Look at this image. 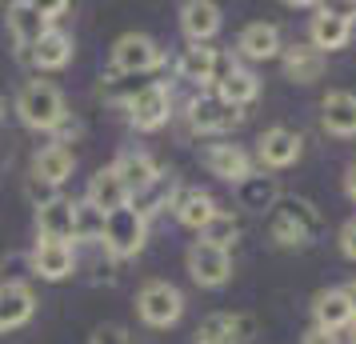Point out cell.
Returning a JSON list of instances; mask_svg holds the SVG:
<instances>
[{"instance_id": "1", "label": "cell", "mask_w": 356, "mask_h": 344, "mask_svg": "<svg viewBox=\"0 0 356 344\" xmlns=\"http://www.w3.org/2000/svg\"><path fill=\"white\" fill-rule=\"evenodd\" d=\"M17 116L29 129L52 132L65 120V97H60V88L49 84V81H29L17 97Z\"/></svg>"}, {"instance_id": "2", "label": "cell", "mask_w": 356, "mask_h": 344, "mask_svg": "<svg viewBox=\"0 0 356 344\" xmlns=\"http://www.w3.org/2000/svg\"><path fill=\"white\" fill-rule=\"evenodd\" d=\"M268 229H273V236L280 245H305V240H312L321 232V216H316V208L308 200L289 197V200H276L273 204Z\"/></svg>"}, {"instance_id": "3", "label": "cell", "mask_w": 356, "mask_h": 344, "mask_svg": "<svg viewBox=\"0 0 356 344\" xmlns=\"http://www.w3.org/2000/svg\"><path fill=\"white\" fill-rule=\"evenodd\" d=\"M145 216L136 213L132 204H124V208H116V213L104 216V248L113 252V256H136L140 248H145Z\"/></svg>"}, {"instance_id": "4", "label": "cell", "mask_w": 356, "mask_h": 344, "mask_svg": "<svg viewBox=\"0 0 356 344\" xmlns=\"http://www.w3.org/2000/svg\"><path fill=\"white\" fill-rule=\"evenodd\" d=\"M136 304H140V316H145L152 328H168L180 320V312H184V296L180 288H172L168 280H148L140 296H136Z\"/></svg>"}, {"instance_id": "5", "label": "cell", "mask_w": 356, "mask_h": 344, "mask_svg": "<svg viewBox=\"0 0 356 344\" xmlns=\"http://www.w3.org/2000/svg\"><path fill=\"white\" fill-rule=\"evenodd\" d=\"M161 65V49L148 40V36L140 33H129L120 36L113 44V68L116 76H140V72H148V68Z\"/></svg>"}, {"instance_id": "6", "label": "cell", "mask_w": 356, "mask_h": 344, "mask_svg": "<svg viewBox=\"0 0 356 344\" xmlns=\"http://www.w3.org/2000/svg\"><path fill=\"white\" fill-rule=\"evenodd\" d=\"M188 272H193L196 284H204V288H216V284H225L232 277V256H228L225 248H212L204 240H196L188 248Z\"/></svg>"}, {"instance_id": "7", "label": "cell", "mask_w": 356, "mask_h": 344, "mask_svg": "<svg viewBox=\"0 0 356 344\" xmlns=\"http://www.w3.org/2000/svg\"><path fill=\"white\" fill-rule=\"evenodd\" d=\"M168 108H172V92L164 88V84H145L136 97L129 100V116H132V124L136 129H161L164 120H168Z\"/></svg>"}, {"instance_id": "8", "label": "cell", "mask_w": 356, "mask_h": 344, "mask_svg": "<svg viewBox=\"0 0 356 344\" xmlns=\"http://www.w3.org/2000/svg\"><path fill=\"white\" fill-rule=\"evenodd\" d=\"M29 264H33L36 277L65 280V277H72V268H76V252H72V245H52V240H40V245L29 252Z\"/></svg>"}, {"instance_id": "9", "label": "cell", "mask_w": 356, "mask_h": 344, "mask_svg": "<svg viewBox=\"0 0 356 344\" xmlns=\"http://www.w3.org/2000/svg\"><path fill=\"white\" fill-rule=\"evenodd\" d=\"M4 17H8V33H13V40H17L24 52L33 49L36 40L52 28L49 20H44V13H40V4H24V0H20V4H8Z\"/></svg>"}, {"instance_id": "10", "label": "cell", "mask_w": 356, "mask_h": 344, "mask_svg": "<svg viewBox=\"0 0 356 344\" xmlns=\"http://www.w3.org/2000/svg\"><path fill=\"white\" fill-rule=\"evenodd\" d=\"M241 124V108H232L220 92H209V97H196L193 100V129L200 132H220Z\"/></svg>"}, {"instance_id": "11", "label": "cell", "mask_w": 356, "mask_h": 344, "mask_svg": "<svg viewBox=\"0 0 356 344\" xmlns=\"http://www.w3.org/2000/svg\"><path fill=\"white\" fill-rule=\"evenodd\" d=\"M36 312V296L29 284H0V332H8V328H20L29 325Z\"/></svg>"}, {"instance_id": "12", "label": "cell", "mask_w": 356, "mask_h": 344, "mask_svg": "<svg viewBox=\"0 0 356 344\" xmlns=\"http://www.w3.org/2000/svg\"><path fill=\"white\" fill-rule=\"evenodd\" d=\"M36 232H40V240L68 245L72 240V204L68 200H52L44 208H36Z\"/></svg>"}, {"instance_id": "13", "label": "cell", "mask_w": 356, "mask_h": 344, "mask_svg": "<svg viewBox=\"0 0 356 344\" xmlns=\"http://www.w3.org/2000/svg\"><path fill=\"white\" fill-rule=\"evenodd\" d=\"M84 200H88L92 208H100L104 216L116 213V208H124V204H129V193H124V184L116 177V168H100L97 177H92V184H88V197Z\"/></svg>"}, {"instance_id": "14", "label": "cell", "mask_w": 356, "mask_h": 344, "mask_svg": "<svg viewBox=\"0 0 356 344\" xmlns=\"http://www.w3.org/2000/svg\"><path fill=\"white\" fill-rule=\"evenodd\" d=\"M180 24H184V33L193 44H204L216 28H220V8L209 4V0H188L184 8H180Z\"/></svg>"}, {"instance_id": "15", "label": "cell", "mask_w": 356, "mask_h": 344, "mask_svg": "<svg viewBox=\"0 0 356 344\" xmlns=\"http://www.w3.org/2000/svg\"><path fill=\"white\" fill-rule=\"evenodd\" d=\"M68 172H72V148L68 145H49V148H40V152L33 156V177L36 181L60 188V181H68Z\"/></svg>"}, {"instance_id": "16", "label": "cell", "mask_w": 356, "mask_h": 344, "mask_svg": "<svg viewBox=\"0 0 356 344\" xmlns=\"http://www.w3.org/2000/svg\"><path fill=\"white\" fill-rule=\"evenodd\" d=\"M113 168H116V177H120V184H124V193H129V197L145 193L148 184L156 181V172H161V168L145 156V152H124Z\"/></svg>"}, {"instance_id": "17", "label": "cell", "mask_w": 356, "mask_h": 344, "mask_svg": "<svg viewBox=\"0 0 356 344\" xmlns=\"http://www.w3.org/2000/svg\"><path fill=\"white\" fill-rule=\"evenodd\" d=\"M300 156V136L289 129H273L260 136V161L273 164V168H289Z\"/></svg>"}, {"instance_id": "18", "label": "cell", "mask_w": 356, "mask_h": 344, "mask_svg": "<svg viewBox=\"0 0 356 344\" xmlns=\"http://www.w3.org/2000/svg\"><path fill=\"white\" fill-rule=\"evenodd\" d=\"M204 161H209L212 177H220V181L241 184V181H248V177H252V172H248V156H244L236 145H212Z\"/></svg>"}, {"instance_id": "19", "label": "cell", "mask_w": 356, "mask_h": 344, "mask_svg": "<svg viewBox=\"0 0 356 344\" xmlns=\"http://www.w3.org/2000/svg\"><path fill=\"white\" fill-rule=\"evenodd\" d=\"M29 56H33L36 68H65L68 60H72V40H68L60 28H49V33L29 49Z\"/></svg>"}, {"instance_id": "20", "label": "cell", "mask_w": 356, "mask_h": 344, "mask_svg": "<svg viewBox=\"0 0 356 344\" xmlns=\"http://www.w3.org/2000/svg\"><path fill=\"white\" fill-rule=\"evenodd\" d=\"M344 40H348V17H340L332 8H316V17H312V44H316V52L340 49Z\"/></svg>"}, {"instance_id": "21", "label": "cell", "mask_w": 356, "mask_h": 344, "mask_svg": "<svg viewBox=\"0 0 356 344\" xmlns=\"http://www.w3.org/2000/svg\"><path fill=\"white\" fill-rule=\"evenodd\" d=\"M172 193H177V177L172 172H156V181L148 184L145 193H136V197H129V204L136 208V213L152 216V213H161V208H168V200H172Z\"/></svg>"}, {"instance_id": "22", "label": "cell", "mask_w": 356, "mask_h": 344, "mask_svg": "<svg viewBox=\"0 0 356 344\" xmlns=\"http://www.w3.org/2000/svg\"><path fill=\"white\" fill-rule=\"evenodd\" d=\"M324 124H328V132L353 136L356 132V97L353 92H328L324 97Z\"/></svg>"}, {"instance_id": "23", "label": "cell", "mask_w": 356, "mask_h": 344, "mask_svg": "<svg viewBox=\"0 0 356 344\" xmlns=\"http://www.w3.org/2000/svg\"><path fill=\"white\" fill-rule=\"evenodd\" d=\"M241 52L244 56H252V60H268V56H276L280 52V33H276L273 24H248L241 33Z\"/></svg>"}, {"instance_id": "24", "label": "cell", "mask_w": 356, "mask_h": 344, "mask_svg": "<svg viewBox=\"0 0 356 344\" xmlns=\"http://www.w3.org/2000/svg\"><path fill=\"white\" fill-rule=\"evenodd\" d=\"M284 72H289L292 81H300V84L316 81V76L324 72V52L296 44V49H289V56H284Z\"/></svg>"}, {"instance_id": "25", "label": "cell", "mask_w": 356, "mask_h": 344, "mask_svg": "<svg viewBox=\"0 0 356 344\" xmlns=\"http://www.w3.org/2000/svg\"><path fill=\"white\" fill-rule=\"evenodd\" d=\"M216 213H220V208H216L212 197H204V193H184V197L177 200V216H180V224H188V229H204Z\"/></svg>"}, {"instance_id": "26", "label": "cell", "mask_w": 356, "mask_h": 344, "mask_svg": "<svg viewBox=\"0 0 356 344\" xmlns=\"http://www.w3.org/2000/svg\"><path fill=\"white\" fill-rule=\"evenodd\" d=\"M312 309H316L321 328H328V332H337L340 325H348V320H353V309H348V296H344V293H321Z\"/></svg>"}, {"instance_id": "27", "label": "cell", "mask_w": 356, "mask_h": 344, "mask_svg": "<svg viewBox=\"0 0 356 344\" xmlns=\"http://www.w3.org/2000/svg\"><path fill=\"white\" fill-rule=\"evenodd\" d=\"M104 236V213L92 208L88 200L72 204V240H100Z\"/></svg>"}, {"instance_id": "28", "label": "cell", "mask_w": 356, "mask_h": 344, "mask_svg": "<svg viewBox=\"0 0 356 344\" xmlns=\"http://www.w3.org/2000/svg\"><path fill=\"white\" fill-rule=\"evenodd\" d=\"M212 56H216V49H204V44H193V49L180 52V76L184 81H212Z\"/></svg>"}, {"instance_id": "29", "label": "cell", "mask_w": 356, "mask_h": 344, "mask_svg": "<svg viewBox=\"0 0 356 344\" xmlns=\"http://www.w3.org/2000/svg\"><path fill=\"white\" fill-rule=\"evenodd\" d=\"M216 92H220L232 108H241V104H248V100H257L260 84H257V76H252V72H241V68H236V72H232V76H228Z\"/></svg>"}, {"instance_id": "30", "label": "cell", "mask_w": 356, "mask_h": 344, "mask_svg": "<svg viewBox=\"0 0 356 344\" xmlns=\"http://www.w3.org/2000/svg\"><path fill=\"white\" fill-rule=\"evenodd\" d=\"M236 232H241V224H236V216H232V213H216V216L209 220V224L200 229V236H204V245H212V248H225V252H228V245L236 240Z\"/></svg>"}, {"instance_id": "31", "label": "cell", "mask_w": 356, "mask_h": 344, "mask_svg": "<svg viewBox=\"0 0 356 344\" xmlns=\"http://www.w3.org/2000/svg\"><path fill=\"white\" fill-rule=\"evenodd\" d=\"M193 344H232V336H228V316H225V312H216V316H204V320L196 325Z\"/></svg>"}, {"instance_id": "32", "label": "cell", "mask_w": 356, "mask_h": 344, "mask_svg": "<svg viewBox=\"0 0 356 344\" xmlns=\"http://www.w3.org/2000/svg\"><path fill=\"white\" fill-rule=\"evenodd\" d=\"M241 197L248 208H268L276 197V188L273 181H260V177H248V181H241Z\"/></svg>"}, {"instance_id": "33", "label": "cell", "mask_w": 356, "mask_h": 344, "mask_svg": "<svg viewBox=\"0 0 356 344\" xmlns=\"http://www.w3.org/2000/svg\"><path fill=\"white\" fill-rule=\"evenodd\" d=\"M24 197L33 200L36 208H44V204H52V200H60L56 197V184H44V181H36V177L24 181Z\"/></svg>"}, {"instance_id": "34", "label": "cell", "mask_w": 356, "mask_h": 344, "mask_svg": "<svg viewBox=\"0 0 356 344\" xmlns=\"http://www.w3.org/2000/svg\"><path fill=\"white\" fill-rule=\"evenodd\" d=\"M232 72H236L232 52H220V49H216V56H212V81H209V84H216V88H220V84H225Z\"/></svg>"}, {"instance_id": "35", "label": "cell", "mask_w": 356, "mask_h": 344, "mask_svg": "<svg viewBox=\"0 0 356 344\" xmlns=\"http://www.w3.org/2000/svg\"><path fill=\"white\" fill-rule=\"evenodd\" d=\"M88 344H132V336L120 325H104V328L92 332V341H88Z\"/></svg>"}, {"instance_id": "36", "label": "cell", "mask_w": 356, "mask_h": 344, "mask_svg": "<svg viewBox=\"0 0 356 344\" xmlns=\"http://www.w3.org/2000/svg\"><path fill=\"white\" fill-rule=\"evenodd\" d=\"M252 328H257L252 316H228V336H232V344H244L252 336Z\"/></svg>"}, {"instance_id": "37", "label": "cell", "mask_w": 356, "mask_h": 344, "mask_svg": "<svg viewBox=\"0 0 356 344\" xmlns=\"http://www.w3.org/2000/svg\"><path fill=\"white\" fill-rule=\"evenodd\" d=\"M340 245H344V252L356 261V220H348V224H344V232H340Z\"/></svg>"}, {"instance_id": "38", "label": "cell", "mask_w": 356, "mask_h": 344, "mask_svg": "<svg viewBox=\"0 0 356 344\" xmlns=\"http://www.w3.org/2000/svg\"><path fill=\"white\" fill-rule=\"evenodd\" d=\"M305 344H337V332H328V328H312L305 336Z\"/></svg>"}, {"instance_id": "39", "label": "cell", "mask_w": 356, "mask_h": 344, "mask_svg": "<svg viewBox=\"0 0 356 344\" xmlns=\"http://www.w3.org/2000/svg\"><path fill=\"white\" fill-rule=\"evenodd\" d=\"M344 296H348V309H353V316H356V284H348V288H344Z\"/></svg>"}, {"instance_id": "40", "label": "cell", "mask_w": 356, "mask_h": 344, "mask_svg": "<svg viewBox=\"0 0 356 344\" xmlns=\"http://www.w3.org/2000/svg\"><path fill=\"white\" fill-rule=\"evenodd\" d=\"M348 197L356 200V168H353V172H348Z\"/></svg>"}, {"instance_id": "41", "label": "cell", "mask_w": 356, "mask_h": 344, "mask_svg": "<svg viewBox=\"0 0 356 344\" xmlns=\"http://www.w3.org/2000/svg\"><path fill=\"white\" fill-rule=\"evenodd\" d=\"M0 120H4V100H0Z\"/></svg>"}]
</instances>
